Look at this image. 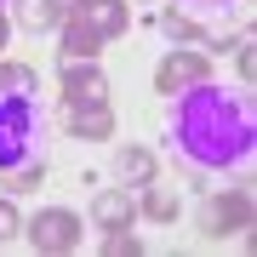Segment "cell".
<instances>
[{
    "label": "cell",
    "mask_w": 257,
    "mask_h": 257,
    "mask_svg": "<svg viewBox=\"0 0 257 257\" xmlns=\"http://www.w3.org/2000/svg\"><path fill=\"white\" fill-rule=\"evenodd\" d=\"M251 103L234 97L229 86H189L172 97V149L200 172H234L251 160Z\"/></svg>",
    "instance_id": "obj_1"
},
{
    "label": "cell",
    "mask_w": 257,
    "mask_h": 257,
    "mask_svg": "<svg viewBox=\"0 0 257 257\" xmlns=\"http://www.w3.org/2000/svg\"><path fill=\"white\" fill-rule=\"evenodd\" d=\"M40 114H35V97H0V172L35 160L40 155Z\"/></svg>",
    "instance_id": "obj_2"
},
{
    "label": "cell",
    "mask_w": 257,
    "mask_h": 257,
    "mask_svg": "<svg viewBox=\"0 0 257 257\" xmlns=\"http://www.w3.org/2000/svg\"><path fill=\"white\" fill-rule=\"evenodd\" d=\"M29 246H35L40 257H69V251H80V211H69V206H46V211H35L29 217Z\"/></svg>",
    "instance_id": "obj_3"
},
{
    "label": "cell",
    "mask_w": 257,
    "mask_h": 257,
    "mask_svg": "<svg viewBox=\"0 0 257 257\" xmlns=\"http://www.w3.org/2000/svg\"><path fill=\"white\" fill-rule=\"evenodd\" d=\"M200 229H206L211 240L246 234V229H251V189L240 183V189H229V194H211L206 211H200Z\"/></svg>",
    "instance_id": "obj_4"
},
{
    "label": "cell",
    "mask_w": 257,
    "mask_h": 257,
    "mask_svg": "<svg viewBox=\"0 0 257 257\" xmlns=\"http://www.w3.org/2000/svg\"><path fill=\"white\" fill-rule=\"evenodd\" d=\"M63 132L80 138V143L114 138V109H109V97H63Z\"/></svg>",
    "instance_id": "obj_5"
},
{
    "label": "cell",
    "mask_w": 257,
    "mask_h": 257,
    "mask_svg": "<svg viewBox=\"0 0 257 257\" xmlns=\"http://www.w3.org/2000/svg\"><path fill=\"white\" fill-rule=\"evenodd\" d=\"M200 80H211V52H166L160 57V69H155V92H166V97H177V92H189V86H200Z\"/></svg>",
    "instance_id": "obj_6"
},
{
    "label": "cell",
    "mask_w": 257,
    "mask_h": 257,
    "mask_svg": "<svg viewBox=\"0 0 257 257\" xmlns=\"http://www.w3.org/2000/svg\"><path fill=\"white\" fill-rule=\"evenodd\" d=\"M69 18H80V23L103 40V46H109V40H120V35L132 29L126 0H74V12H69Z\"/></svg>",
    "instance_id": "obj_7"
},
{
    "label": "cell",
    "mask_w": 257,
    "mask_h": 257,
    "mask_svg": "<svg viewBox=\"0 0 257 257\" xmlns=\"http://www.w3.org/2000/svg\"><path fill=\"white\" fill-rule=\"evenodd\" d=\"M92 217L103 229H120V223H138V200H132L126 189H97L92 194Z\"/></svg>",
    "instance_id": "obj_8"
},
{
    "label": "cell",
    "mask_w": 257,
    "mask_h": 257,
    "mask_svg": "<svg viewBox=\"0 0 257 257\" xmlns=\"http://www.w3.org/2000/svg\"><path fill=\"white\" fill-rule=\"evenodd\" d=\"M57 92H63V97H103V92H109V80H103L97 63H63Z\"/></svg>",
    "instance_id": "obj_9"
},
{
    "label": "cell",
    "mask_w": 257,
    "mask_h": 257,
    "mask_svg": "<svg viewBox=\"0 0 257 257\" xmlns=\"http://www.w3.org/2000/svg\"><path fill=\"white\" fill-rule=\"evenodd\" d=\"M57 52H63V63H97L103 40H97L80 18H63V46H57Z\"/></svg>",
    "instance_id": "obj_10"
},
{
    "label": "cell",
    "mask_w": 257,
    "mask_h": 257,
    "mask_svg": "<svg viewBox=\"0 0 257 257\" xmlns=\"http://www.w3.org/2000/svg\"><path fill=\"white\" fill-rule=\"evenodd\" d=\"M114 172H120V183H155V172H160V160L149 155V149H120L114 155Z\"/></svg>",
    "instance_id": "obj_11"
},
{
    "label": "cell",
    "mask_w": 257,
    "mask_h": 257,
    "mask_svg": "<svg viewBox=\"0 0 257 257\" xmlns=\"http://www.w3.org/2000/svg\"><path fill=\"white\" fill-rule=\"evenodd\" d=\"M138 211H143L149 223H177V189L172 183H149L143 200H138Z\"/></svg>",
    "instance_id": "obj_12"
},
{
    "label": "cell",
    "mask_w": 257,
    "mask_h": 257,
    "mask_svg": "<svg viewBox=\"0 0 257 257\" xmlns=\"http://www.w3.org/2000/svg\"><path fill=\"white\" fill-rule=\"evenodd\" d=\"M12 23L35 29V35H46V29H57V23H63V12H57L52 0H18V6H12Z\"/></svg>",
    "instance_id": "obj_13"
},
{
    "label": "cell",
    "mask_w": 257,
    "mask_h": 257,
    "mask_svg": "<svg viewBox=\"0 0 257 257\" xmlns=\"http://www.w3.org/2000/svg\"><path fill=\"white\" fill-rule=\"evenodd\" d=\"M40 177H46V155H35V160L12 166V172H0V189H6V194H23V189H35Z\"/></svg>",
    "instance_id": "obj_14"
},
{
    "label": "cell",
    "mask_w": 257,
    "mask_h": 257,
    "mask_svg": "<svg viewBox=\"0 0 257 257\" xmlns=\"http://www.w3.org/2000/svg\"><path fill=\"white\" fill-rule=\"evenodd\" d=\"M35 69L29 63H0V97H35Z\"/></svg>",
    "instance_id": "obj_15"
},
{
    "label": "cell",
    "mask_w": 257,
    "mask_h": 257,
    "mask_svg": "<svg viewBox=\"0 0 257 257\" xmlns=\"http://www.w3.org/2000/svg\"><path fill=\"white\" fill-rule=\"evenodd\" d=\"M103 257H143V240L132 234V223H120V229L103 234Z\"/></svg>",
    "instance_id": "obj_16"
},
{
    "label": "cell",
    "mask_w": 257,
    "mask_h": 257,
    "mask_svg": "<svg viewBox=\"0 0 257 257\" xmlns=\"http://www.w3.org/2000/svg\"><path fill=\"white\" fill-rule=\"evenodd\" d=\"M160 29H166L172 40H206V46H217V40H211V35H206L200 23H189L183 12H160Z\"/></svg>",
    "instance_id": "obj_17"
},
{
    "label": "cell",
    "mask_w": 257,
    "mask_h": 257,
    "mask_svg": "<svg viewBox=\"0 0 257 257\" xmlns=\"http://www.w3.org/2000/svg\"><path fill=\"white\" fill-rule=\"evenodd\" d=\"M234 69H240V80H257V52H251V23L246 29H240V35H234Z\"/></svg>",
    "instance_id": "obj_18"
},
{
    "label": "cell",
    "mask_w": 257,
    "mask_h": 257,
    "mask_svg": "<svg viewBox=\"0 0 257 257\" xmlns=\"http://www.w3.org/2000/svg\"><path fill=\"white\" fill-rule=\"evenodd\" d=\"M18 229H23V217H18V206H12V200H0V246H6V240L18 234Z\"/></svg>",
    "instance_id": "obj_19"
},
{
    "label": "cell",
    "mask_w": 257,
    "mask_h": 257,
    "mask_svg": "<svg viewBox=\"0 0 257 257\" xmlns=\"http://www.w3.org/2000/svg\"><path fill=\"white\" fill-rule=\"evenodd\" d=\"M6 40H12V18L0 12V46H6Z\"/></svg>",
    "instance_id": "obj_20"
},
{
    "label": "cell",
    "mask_w": 257,
    "mask_h": 257,
    "mask_svg": "<svg viewBox=\"0 0 257 257\" xmlns=\"http://www.w3.org/2000/svg\"><path fill=\"white\" fill-rule=\"evenodd\" d=\"M52 6H57V12H63V18H69V12H74V0H52Z\"/></svg>",
    "instance_id": "obj_21"
},
{
    "label": "cell",
    "mask_w": 257,
    "mask_h": 257,
    "mask_svg": "<svg viewBox=\"0 0 257 257\" xmlns=\"http://www.w3.org/2000/svg\"><path fill=\"white\" fill-rule=\"evenodd\" d=\"M206 6H229V0H206Z\"/></svg>",
    "instance_id": "obj_22"
}]
</instances>
